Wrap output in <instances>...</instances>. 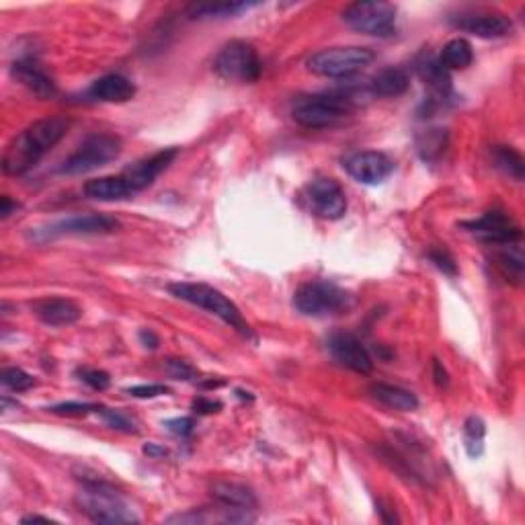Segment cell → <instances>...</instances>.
<instances>
[{"mask_svg": "<svg viewBox=\"0 0 525 525\" xmlns=\"http://www.w3.org/2000/svg\"><path fill=\"white\" fill-rule=\"evenodd\" d=\"M84 195L97 199V202H122V199H130L136 194L131 191L123 175H117L92 179V181L84 185Z\"/></svg>", "mask_w": 525, "mask_h": 525, "instance_id": "7402d4cb", "label": "cell"}, {"mask_svg": "<svg viewBox=\"0 0 525 525\" xmlns=\"http://www.w3.org/2000/svg\"><path fill=\"white\" fill-rule=\"evenodd\" d=\"M78 376H81V380L86 384V386H91L92 390H107L109 384H111V378L107 371L103 370H91V368H83L78 370Z\"/></svg>", "mask_w": 525, "mask_h": 525, "instance_id": "e575fe53", "label": "cell"}, {"mask_svg": "<svg viewBox=\"0 0 525 525\" xmlns=\"http://www.w3.org/2000/svg\"><path fill=\"white\" fill-rule=\"evenodd\" d=\"M417 72L434 95L445 99L451 92L449 70L441 64L440 56L427 54V52H425V54H421L417 60Z\"/></svg>", "mask_w": 525, "mask_h": 525, "instance_id": "ffe728a7", "label": "cell"}, {"mask_svg": "<svg viewBox=\"0 0 525 525\" xmlns=\"http://www.w3.org/2000/svg\"><path fill=\"white\" fill-rule=\"evenodd\" d=\"M259 3H202V4H194L187 9V15L191 19H228V17H236L241 12L255 9Z\"/></svg>", "mask_w": 525, "mask_h": 525, "instance_id": "d4e9b609", "label": "cell"}, {"mask_svg": "<svg viewBox=\"0 0 525 525\" xmlns=\"http://www.w3.org/2000/svg\"><path fill=\"white\" fill-rule=\"evenodd\" d=\"M440 60L448 70H464L474 60V50H472L468 39L456 37L443 45Z\"/></svg>", "mask_w": 525, "mask_h": 525, "instance_id": "484cf974", "label": "cell"}, {"mask_svg": "<svg viewBox=\"0 0 525 525\" xmlns=\"http://www.w3.org/2000/svg\"><path fill=\"white\" fill-rule=\"evenodd\" d=\"M11 75L15 81H19L23 86H28L31 92H36L37 97L50 99L56 95L54 81L45 75L42 66H39L33 58L17 60V62L11 66Z\"/></svg>", "mask_w": 525, "mask_h": 525, "instance_id": "ac0fdd59", "label": "cell"}, {"mask_svg": "<svg viewBox=\"0 0 525 525\" xmlns=\"http://www.w3.org/2000/svg\"><path fill=\"white\" fill-rule=\"evenodd\" d=\"M99 404L91 402H60L50 409V413L60 417H86L89 413H99Z\"/></svg>", "mask_w": 525, "mask_h": 525, "instance_id": "1f68e13d", "label": "cell"}, {"mask_svg": "<svg viewBox=\"0 0 525 525\" xmlns=\"http://www.w3.org/2000/svg\"><path fill=\"white\" fill-rule=\"evenodd\" d=\"M210 493H211V497H214V501L224 505V507L249 509V511L257 507V497L247 487V484L220 481V482L211 484Z\"/></svg>", "mask_w": 525, "mask_h": 525, "instance_id": "44dd1931", "label": "cell"}, {"mask_svg": "<svg viewBox=\"0 0 525 525\" xmlns=\"http://www.w3.org/2000/svg\"><path fill=\"white\" fill-rule=\"evenodd\" d=\"M376 54L370 48L362 45H338V48H327L316 52L308 58V70L312 75L327 78H349L374 62Z\"/></svg>", "mask_w": 525, "mask_h": 525, "instance_id": "8992f818", "label": "cell"}, {"mask_svg": "<svg viewBox=\"0 0 525 525\" xmlns=\"http://www.w3.org/2000/svg\"><path fill=\"white\" fill-rule=\"evenodd\" d=\"M19 210V203L12 202V199L9 195L3 197V202H0V216L3 218H9L12 211Z\"/></svg>", "mask_w": 525, "mask_h": 525, "instance_id": "b9f144b4", "label": "cell"}, {"mask_svg": "<svg viewBox=\"0 0 525 525\" xmlns=\"http://www.w3.org/2000/svg\"><path fill=\"white\" fill-rule=\"evenodd\" d=\"M343 21L365 36L392 37L396 33V6L380 0L354 3L343 11Z\"/></svg>", "mask_w": 525, "mask_h": 525, "instance_id": "ba28073f", "label": "cell"}, {"mask_svg": "<svg viewBox=\"0 0 525 525\" xmlns=\"http://www.w3.org/2000/svg\"><path fill=\"white\" fill-rule=\"evenodd\" d=\"M139 343L144 345V347H150V349H156L158 347V337L155 335V332L152 330H148V329H144V330H139Z\"/></svg>", "mask_w": 525, "mask_h": 525, "instance_id": "ab89813d", "label": "cell"}, {"mask_svg": "<svg viewBox=\"0 0 525 525\" xmlns=\"http://www.w3.org/2000/svg\"><path fill=\"white\" fill-rule=\"evenodd\" d=\"M462 228H466L481 243L497 244V247H509L521 241L520 226L503 211H487L478 220L462 222Z\"/></svg>", "mask_w": 525, "mask_h": 525, "instance_id": "8fae6325", "label": "cell"}, {"mask_svg": "<svg viewBox=\"0 0 525 525\" xmlns=\"http://www.w3.org/2000/svg\"><path fill=\"white\" fill-rule=\"evenodd\" d=\"M429 261L435 265L437 269L441 271V274L454 277L457 275V265H456V259L451 257L449 251L445 249H431L429 251Z\"/></svg>", "mask_w": 525, "mask_h": 525, "instance_id": "836d02e7", "label": "cell"}, {"mask_svg": "<svg viewBox=\"0 0 525 525\" xmlns=\"http://www.w3.org/2000/svg\"><path fill=\"white\" fill-rule=\"evenodd\" d=\"M177 155H179L177 148L161 150V152H156V155L146 156V158H142V161L134 163L130 166V169H125L122 175H123L125 181H128L131 191H134V194H139V191L150 187L161 172L169 169L172 161L177 158Z\"/></svg>", "mask_w": 525, "mask_h": 525, "instance_id": "2e32d148", "label": "cell"}, {"mask_svg": "<svg viewBox=\"0 0 525 525\" xmlns=\"http://www.w3.org/2000/svg\"><path fill=\"white\" fill-rule=\"evenodd\" d=\"M194 425L195 423L191 417H177V418H169V421H164V427L177 437H189L194 434Z\"/></svg>", "mask_w": 525, "mask_h": 525, "instance_id": "8d00e7d4", "label": "cell"}, {"mask_svg": "<svg viewBox=\"0 0 525 525\" xmlns=\"http://www.w3.org/2000/svg\"><path fill=\"white\" fill-rule=\"evenodd\" d=\"M115 228H119V222L115 218L103 216V214H86V216H70L64 220L52 222L44 228H37L33 236L37 241H50L58 236H89V235H109Z\"/></svg>", "mask_w": 525, "mask_h": 525, "instance_id": "30bf717a", "label": "cell"}, {"mask_svg": "<svg viewBox=\"0 0 525 525\" xmlns=\"http://www.w3.org/2000/svg\"><path fill=\"white\" fill-rule=\"evenodd\" d=\"M191 407H194V410L199 415H210V413H218V410L222 409V402L210 401V398H205V396H199V398H195Z\"/></svg>", "mask_w": 525, "mask_h": 525, "instance_id": "f35d334b", "label": "cell"}, {"mask_svg": "<svg viewBox=\"0 0 525 525\" xmlns=\"http://www.w3.org/2000/svg\"><path fill=\"white\" fill-rule=\"evenodd\" d=\"M76 501L83 513L95 523H138L136 513L123 501V497L109 482L99 478L83 481V490Z\"/></svg>", "mask_w": 525, "mask_h": 525, "instance_id": "7a4b0ae2", "label": "cell"}, {"mask_svg": "<svg viewBox=\"0 0 525 525\" xmlns=\"http://www.w3.org/2000/svg\"><path fill=\"white\" fill-rule=\"evenodd\" d=\"M493 158L498 169H501L505 175L513 177L515 181H521L523 179V158L520 152L515 148H511V146H495L493 148Z\"/></svg>", "mask_w": 525, "mask_h": 525, "instance_id": "4316f807", "label": "cell"}, {"mask_svg": "<svg viewBox=\"0 0 525 525\" xmlns=\"http://www.w3.org/2000/svg\"><path fill=\"white\" fill-rule=\"evenodd\" d=\"M451 25L456 29L482 39H498L509 36L513 29V23L503 12H468V15H457L451 19Z\"/></svg>", "mask_w": 525, "mask_h": 525, "instance_id": "9a60e30c", "label": "cell"}, {"mask_svg": "<svg viewBox=\"0 0 525 525\" xmlns=\"http://www.w3.org/2000/svg\"><path fill=\"white\" fill-rule=\"evenodd\" d=\"M371 396L376 398L378 402H382L384 407L402 410V413H413L418 409V398L410 390H404L401 386H392V384H371Z\"/></svg>", "mask_w": 525, "mask_h": 525, "instance_id": "603a6c76", "label": "cell"}, {"mask_svg": "<svg viewBox=\"0 0 525 525\" xmlns=\"http://www.w3.org/2000/svg\"><path fill=\"white\" fill-rule=\"evenodd\" d=\"M122 155V139L111 134H92L78 146L76 152L66 158L60 172L64 175H86V172L101 169Z\"/></svg>", "mask_w": 525, "mask_h": 525, "instance_id": "52a82bcc", "label": "cell"}, {"mask_svg": "<svg viewBox=\"0 0 525 525\" xmlns=\"http://www.w3.org/2000/svg\"><path fill=\"white\" fill-rule=\"evenodd\" d=\"M434 376H435V384L440 388H443V386H448V371L443 370V365L440 363V362H434Z\"/></svg>", "mask_w": 525, "mask_h": 525, "instance_id": "60d3db41", "label": "cell"}, {"mask_svg": "<svg viewBox=\"0 0 525 525\" xmlns=\"http://www.w3.org/2000/svg\"><path fill=\"white\" fill-rule=\"evenodd\" d=\"M308 199L316 216L324 220H338L347 211V197L341 185L330 177H318L308 185Z\"/></svg>", "mask_w": 525, "mask_h": 525, "instance_id": "4fadbf2b", "label": "cell"}, {"mask_svg": "<svg viewBox=\"0 0 525 525\" xmlns=\"http://www.w3.org/2000/svg\"><path fill=\"white\" fill-rule=\"evenodd\" d=\"M70 122L62 115L37 119L11 139L3 156V171L11 177L29 172L66 136Z\"/></svg>", "mask_w": 525, "mask_h": 525, "instance_id": "6da1fadb", "label": "cell"}, {"mask_svg": "<svg viewBox=\"0 0 525 525\" xmlns=\"http://www.w3.org/2000/svg\"><path fill=\"white\" fill-rule=\"evenodd\" d=\"M484 435H487V427H484L482 418L470 417L466 425H464V445L470 457H481L484 451Z\"/></svg>", "mask_w": 525, "mask_h": 525, "instance_id": "f1b7e54d", "label": "cell"}, {"mask_svg": "<svg viewBox=\"0 0 525 525\" xmlns=\"http://www.w3.org/2000/svg\"><path fill=\"white\" fill-rule=\"evenodd\" d=\"M329 349L335 360L345 365V368L355 371V374L368 376L374 370V362H371L370 351L365 349V345L351 332H335L329 338Z\"/></svg>", "mask_w": 525, "mask_h": 525, "instance_id": "5bb4252c", "label": "cell"}, {"mask_svg": "<svg viewBox=\"0 0 525 525\" xmlns=\"http://www.w3.org/2000/svg\"><path fill=\"white\" fill-rule=\"evenodd\" d=\"M130 396L134 398H156V396H164L169 394V388L163 386V384H142V386H134L125 390Z\"/></svg>", "mask_w": 525, "mask_h": 525, "instance_id": "74e56055", "label": "cell"}, {"mask_svg": "<svg viewBox=\"0 0 525 525\" xmlns=\"http://www.w3.org/2000/svg\"><path fill=\"white\" fill-rule=\"evenodd\" d=\"M31 308L39 321L50 324V327H68V324H75L83 314L78 304L66 300V298H44V300L33 302Z\"/></svg>", "mask_w": 525, "mask_h": 525, "instance_id": "e0dca14e", "label": "cell"}, {"mask_svg": "<svg viewBox=\"0 0 525 525\" xmlns=\"http://www.w3.org/2000/svg\"><path fill=\"white\" fill-rule=\"evenodd\" d=\"M164 370H166V374H169L172 380H194V378H197V374H195V370L191 368V365L187 363V362H183V360H166L164 362Z\"/></svg>", "mask_w": 525, "mask_h": 525, "instance_id": "d590c367", "label": "cell"}, {"mask_svg": "<svg viewBox=\"0 0 525 525\" xmlns=\"http://www.w3.org/2000/svg\"><path fill=\"white\" fill-rule=\"evenodd\" d=\"M136 95V84L122 75H107L92 83L89 97L101 103H128Z\"/></svg>", "mask_w": 525, "mask_h": 525, "instance_id": "d6986e66", "label": "cell"}, {"mask_svg": "<svg viewBox=\"0 0 525 525\" xmlns=\"http://www.w3.org/2000/svg\"><path fill=\"white\" fill-rule=\"evenodd\" d=\"M351 296L337 283L324 282V279H314L306 282L294 294V306L304 316L312 318H329L338 316L351 308Z\"/></svg>", "mask_w": 525, "mask_h": 525, "instance_id": "5b68a950", "label": "cell"}, {"mask_svg": "<svg viewBox=\"0 0 525 525\" xmlns=\"http://www.w3.org/2000/svg\"><path fill=\"white\" fill-rule=\"evenodd\" d=\"M214 70L224 81L255 83L261 76L263 64L257 50L247 42H230L216 56Z\"/></svg>", "mask_w": 525, "mask_h": 525, "instance_id": "9c48e42d", "label": "cell"}, {"mask_svg": "<svg viewBox=\"0 0 525 525\" xmlns=\"http://www.w3.org/2000/svg\"><path fill=\"white\" fill-rule=\"evenodd\" d=\"M417 146L425 161H434L435 156H440L445 150V131L441 130L425 131L423 136H418Z\"/></svg>", "mask_w": 525, "mask_h": 525, "instance_id": "f546056e", "label": "cell"}, {"mask_svg": "<svg viewBox=\"0 0 525 525\" xmlns=\"http://www.w3.org/2000/svg\"><path fill=\"white\" fill-rule=\"evenodd\" d=\"M99 415L103 417V421L107 423L111 429L123 431V434H138L134 421H131L130 417H125L123 413H119V410L101 407V409H99Z\"/></svg>", "mask_w": 525, "mask_h": 525, "instance_id": "d6a6232c", "label": "cell"}, {"mask_svg": "<svg viewBox=\"0 0 525 525\" xmlns=\"http://www.w3.org/2000/svg\"><path fill=\"white\" fill-rule=\"evenodd\" d=\"M354 99L347 95H335V92H322V95L302 97L291 109V117L296 123L308 130L332 128L345 117L354 113Z\"/></svg>", "mask_w": 525, "mask_h": 525, "instance_id": "277c9868", "label": "cell"}, {"mask_svg": "<svg viewBox=\"0 0 525 525\" xmlns=\"http://www.w3.org/2000/svg\"><path fill=\"white\" fill-rule=\"evenodd\" d=\"M21 523H56V521L50 520V517H42V515H28V517H23Z\"/></svg>", "mask_w": 525, "mask_h": 525, "instance_id": "ee69618b", "label": "cell"}, {"mask_svg": "<svg viewBox=\"0 0 525 525\" xmlns=\"http://www.w3.org/2000/svg\"><path fill=\"white\" fill-rule=\"evenodd\" d=\"M343 169L354 177L357 183L363 185H380L386 181L394 171V163L378 150H365L355 152L343 161Z\"/></svg>", "mask_w": 525, "mask_h": 525, "instance_id": "7c38bea8", "label": "cell"}, {"mask_svg": "<svg viewBox=\"0 0 525 525\" xmlns=\"http://www.w3.org/2000/svg\"><path fill=\"white\" fill-rule=\"evenodd\" d=\"M144 454L148 457H155V460H158V457H164L169 451H166L164 448H161V445L156 443H146L144 445Z\"/></svg>", "mask_w": 525, "mask_h": 525, "instance_id": "7bdbcfd3", "label": "cell"}, {"mask_svg": "<svg viewBox=\"0 0 525 525\" xmlns=\"http://www.w3.org/2000/svg\"><path fill=\"white\" fill-rule=\"evenodd\" d=\"M520 243L509 244V251H503L501 255L497 257L498 269L503 271V275L511 279V282L520 283L523 279V252L517 247Z\"/></svg>", "mask_w": 525, "mask_h": 525, "instance_id": "83f0119b", "label": "cell"}, {"mask_svg": "<svg viewBox=\"0 0 525 525\" xmlns=\"http://www.w3.org/2000/svg\"><path fill=\"white\" fill-rule=\"evenodd\" d=\"M0 382H3L4 388H9L11 392H25L36 386V380L23 371L21 368H6L3 370V376H0Z\"/></svg>", "mask_w": 525, "mask_h": 525, "instance_id": "4dcf8cb0", "label": "cell"}, {"mask_svg": "<svg viewBox=\"0 0 525 525\" xmlns=\"http://www.w3.org/2000/svg\"><path fill=\"white\" fill-rule=\"evenodd\" d=\"M169 291L179 300L194 304L197 308L208 310L210 314H214L228 324L230 329H235L236 332H241L243 337L251 338L252 332L249 322L244 321V316L241 314V310L236 308L235 302H230L220 290L211 288L208 283H187V282H179V283H171Z\"/></svg>", "mask_w": 525, "mask_h": 525, "instance_id": "3957f363", "label": "cell"}, {"mask_svg": "<svg viewBox=\"0 0 525 525\" xmlns=\"http://www.w3.org/2000/svg\"><path fill=\"white\" fill-rule=\"evenodd\" d=\"M410 78L409 72L404 68H398V66H392V68H384L382 72L371 78V92L378 97H401L409 91Z\"/></svg>", "mask_w": 525, "mask_h": 525, "instance_id": "cb8c5ba5", "label": "cell"}]
</instances>
